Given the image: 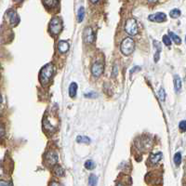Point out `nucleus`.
<instances>
[{"mask_svg": "<svg viewBox=\"0 0 186 186\" xmlns=\"http://www.w3.org/2000/svg\"><path fill=\"white\" fill-rule=\"evenodd\" d=\"M53 73H54V67L52 64L48 63V64L45 65L40 71V75H39L40 82L42 84H47L50 80V78L52 77Z\"/></svg>", "mask_w": 186, "mask_h": 186, "instance_id": "nucleus-1", "label": "nucleus"}, {"mask_svg": "<svg viewBox=\"0 0 186 186\" xmlns=\"http://www.w3.org/2000/svg\"><path fill=\"white\" fill-rule=\"evenodd\" d=\"M134 47L135 44L132 38H125L121 43V52L126 56H129L134 51Z\"/></svg>", "mask_w": 186, "mask_h": 186, "instance_id": "nucleus-2", "label": "nucleus"}, {"mask_svg": "<svg viewBox=\"0 0 186 186\" xmlns=\"http://www.w3.org/2000/svg\"><path fill=\"white\" fill-rule=\"evenodd\" d=\"M125 31L130 35H135L138 34V25L134 19H129L126 22Z\"/></svg>", "mask_w": 186, "mask_h": 186, "instance_id": "nucleus-3", "label": "nucleus"}, {"mask_svg": "<svg viewBox=\"0 0 186 186\" xmlns=\"http://www.w3.org/2000/svg\"><path fill=\"white\" fill-rule=\"evenodd\" d=\"M63 28V24H62V21L58 17H54L50 23V30L51 32V34L53 35H58L62 31Z\"/></svg>", "mask_w": 186, "mask_h": 186, "instance_id": "nucleus-4", "label": "nucleus"}, {"mask_svg": "<svg viewBox=\"0 0 186 186\" xmlns=\"http://www.w3.org/2000/svg\"><path fill=\"white\" fill-rule=\"evenodd\" d=\"M7 16H8L9 23H11L12 25H16L20 22V18H19L17 12L15 11H13V9H8V12H7Z\"/></svg>", "mask_w": 186, "mask_h": 186, "instance_id": "nucleus-5", "label": "nucleus"}, {"mask_svg": "<svg viewBox=\"0 0 186 186\" xmlns=\"http://www.w3.org/2000/svg\"><path fill=\"white\" fill-rule=\"evenodd\" d=\"M103 70H104V67H103V64L101 63H96L92 65L91 67V73L94 76L96 77H99L101 75H102L103 73Z\"/></svg>", "mask_w": 186, "mask_h": 186, "instance_id": "nucleus-6", "label": "nucleus"}, {"mask_svg": "<svg viewBox=\"0 0 186 186\" xmlns=\"http://www.w3.org/2000/svg\"><path fill=\"white\" fill-rule=\"evenodd\" d=\"M148 19L150 20L151 22H156V23H162L164 21H166V14L163 12H157V13H154L152 14L148 17Z\"/></svg>", "mask_w": 186, "mask_h": 186, "instance_id": "nucleus-7", "label": "nucleus"}, {"mask_svg": "<svg viewBox=\"0 0 186 186\" xmlns=\"http://www.w3.org/2000/svg\"><path fill=\"white\" fill-rule=\"evenodd\" d=\"M84 39L87 43H92L94 41V34L91 28H86L84 31Z\"/></svg>", "mask_w": 186, "mask_h": 186, "instance_id": "nucleus-8", "label": "nucleus"}, {"mask_svg": "<svg viewBox=\"0 0 186 186\" xmlns=\"http://www.w3.org/2000/svg\"><path fill=\"white\" fill-rule=\"evenodd\" d=\"M46 160L50 165H55L58 161V155L55 152H48L46 154Z\"/></svg>", "mask_w": 186, "mask_h": 186, "instance_id": "nucleus-9", "label": "nucleus"}, {"mask_svg": "<svg viewBox=\"0 0 186 186\" xmlns=\"http://www.w3.org/2000/svg\"><path fill=\"white\" fill-rule=\"evenodd\" d=\"M58 50L62 53L67 52L68 50H69V43H68L67 41H64V40L60 41L58 43Z\"/></svg>", "mask_w": 186, "mask_h": 186, "instance_id": "nucleus-10", "label": "nucleus"}, {"mask_svg": "<svg viewBox=\"0 0 186 186\" xmlns=\"http://www.w3.org/2000/svg\"><path fill=\"white\" fill-rule=\"evenodd\" d=\"M162 158V153H157V154H152L151 157H150V162L152 164H156L158 163Z\"/></svg>", "mask_w": 186, "mask_h": 186, "instance_id": "nucleus-11", "label": "nucleus"}, {"mask_svg": "<svg viewBox=\"0 0 186 186\" xmlns=\"http://www.w3.org/2000/svg\"><path fill=\"white\" fill-rule=\"evenodd\" d=\"M174 86H175V90L176 92H179L181 89V80L178 75H175L174 78Z\"/></svg>", "mask_w": 186, "mask_h": 186, "instance_id": "nucleus-12", "label": "nucleus"}, {"mask_svg": "<svg viewBox=\"0 0 186 186\" xmlns=\"http://www.w3.org/2000/svg\"><path fill=\"white\" fill-rule=\"evenodd\" d=\"M154 47H157V50H156L155 55H154V62L156 63L159 60V55H160V51H161V45L157 41H154Z\"/></svg>", "mask_w": 186, "mask_h": 186, "instance_id": "nucleus-13", "label": "nucleus"}, {"mask_svg": "<svg viewBox=\"0 0 186 186\" xmlns=\"http://www.w3.org/2000/svg\"><path fill=\"white\" fill-rule=\"evenodd\" d=\"M76 91H77V85L76 83H72L69 87V95L71 98L75 97L76 95Z\"/></svg>", "mask_w": 186, "mask_h": 186, "instance_id": "nucleus-14", "label": "nucleus"}, {"mask_svg": "<svg viewBox=\"0 0 186 186\" xmlns=\"http://www.w3.org/2000/svg\"><path fill=\"white\" fill-rule=\"evenodd\" d=\"M76 142L79 143H86V144H90V139L87 136H78L76 138Z\"/></svg>", "mask_w": 186, "mask_h": 186, "instance_id": "nucleus-15", "label": "nucleus"}, {"mask_svg": "<svg viewBox=\"0 0 186 186\" xmlns=\"http://www.w3.org/2000/svg\"><path fill=\"white\" fill-rule=\"evenodd\" d=\"M84 17H85V8H84L83 7H80L79 11H78V13H77L78 22L81 23L83 20H84Z\"/></svg>", "mask_w": 186, "mask_h": 186, "instance_id": "nucleus-16", "label": "nucleus"}, {"mask_svg": "<svg viewBox=\"0 0 186 186\" xmlns=\"http://www.w3.org/2000/svg\"><path fill=\"white\" fill-rule=\"evenodd\" d=\"M97 181H98V179L95 175H90V178H89V185L90 186H96L97 185Z\"/></svg>", "mask_w": 186, "mask_h": 186, "instance_id": "nucleus-17", "label": "nucleus"}, {"mask_svg": "<svg viewBox=\"0 0 186 186\" xmlns=\"http://www.w3.org/2000/svg\"><path fill=\"white\" fill-rule=\"evenodd\" d=\"M181 162V153H176L174 155V163L176 166H179Z\"/></svg>", "mask_w": 186, "mask_h": 186, "instance_id": "nucleus-18", "label": "nucleus"}, {"mask_svg": "<svg viewBox=\"0 0 186 186\" xmlns=\"http://www.w3.org/2000/svg\"><path fill=\"white\" fill-rule=\"evenodd\" d=\"M169 35H170V37L173 39V40H174V42L176 43V44H181V38L177 35H176V34H174L173 32H169Z\"/></svg>", "mask_w": 186, "mask_h": 186, "instance_id": "nucleus-19", "label": "nucleus"}, {"mask_svg": "<svg viewBox=\"0 0 186 186\" xmlns=\"http://www.w3.org/2000/svg\"><path fill=\"white\" fill-rule=\"evenodd\" d=\"M54 172H55V174H56L57 176H59V177H60V176H63V173H64L63 168L60 167V166H59V165H57L56 167L54 168Z\"/></svg>", "mask_w": 186, "mask_h": 186, "instance_id": "nucleus-20", "label": "nucleus"}, {"mask_svg": "<svg viewBox=\"0 0 186 186\" xmlns=\"http://www.w3.org/2000/svg\"><path fill=\"white\" fill-rule=\"evenodd\" d=\"M85 168H86L87 169H89V170H91V169H93L95 168V164H94V162L91 161V160H87V161L85 163Z\"/></svg>", "mask_w": 186, "mask_h": 186, "instance_id": "nucleus-21", "label": "nucleus"}, {"mask_svg": "<svg viewBox=\"0 0 186 186\" xmlns=\"http://www.w3.org/2000/svg\"><path fill=\"white\" fill-rule=\"evenodd\" d=\"M169 15H170V17L171 18H178L180 15H181V11H179L178 8H174V9H172V11L169 12Z\"/></svg>", "mask_w": 186, "mask_h": 186, "instance_id": "nucleus-22", "label": "nucleus"}, {"mask_svg": "<svg viewBox=\"0 0 186 186\" xmlns=\"http://www.w3.org/2000/svg\"><path fill=\"white\" fill-rule=\"evenodd\" d=\"M163 42L167 47H169L171 45V39H170V37H169V35H165L163 36Z\"/></svg>", "mask_w": 186, "mask_h": 186, "instance_id": "nucleus-23", "label": "nucleus"}, {"mask_svg": "<svg viewBox=\"0 0 186 186\" xmlns=\"http://www.w3.org/2000/svg\"><path fill=\"white\" fill-rule=\"evenodd\" d=\"M45 5H47V6H48L50 8H53L54 6H57L58 4H59V2L58 1H54V0H52V1H45V2H43Z\"/></svg>", "mask_w": 186, "mask_h": 186, "instance_id": "nucleus-24", "label": "nucleus"}, {"mask_svg": "<svg viewBox=\"0 0 186 186\" xmlns=\"http://www.w3.org/2000/svg\"><path fill=\"white\" fill-rule=\"evenodd\" d=\"M158 95H159V98H160V100H161L162 102L165 101V96H166V94H165L164 89H160V90H159V92H158Z\"/></svg>", "mask_w": 186, "mask_h": 186, "instance_id": "nucleus-25", "label": "nucleus"}, {"mask_svg": "<svg viewBox=\"0 0 186 186\" xmlns=\"http://www.w3.org/2000/svg\"><path fill=\"white\" fill-rule=\"evenodd\" d=\"M85 97L86 98H91V99H93V98H96L97 97V94L93 91H90V93H86L85 94Z\"/></svg>", "mask_w": 186, "mask_h": 186, "instance_id": "nucleus-26", "label": "nucleus"}, {"mask_svg": "<svg viewBox=\"0 0 186 186\" xmlns=\"http://www.w3.org/2000/svg\"><path fill=\"white\" fill-rule=\"evenodd\" d=\"M180 129L181 130V131H185V130H186V122L184 120L180 123Z\"/></svg>", "mask_w": 186, "mask_h": 186, "instance_id": "nucleus-27", "label": "nucleus"}, {"mask_svg": "<svg viewBox=\"0 0 186 186\" xmlns=\"http://www.w3.org/2000/svg\"><path fill=\"white\" fill-rule=\"evenodd\" d=\"M0 186H12V184L5 181H0Z\"/></svg>", "mask_w": 186, "mask_h": 186, "instance_id": "nucleus-28", "label": "nucleus"}, {"mask_svg": "<svg viewBox=\"0 0 186 186\" xmlns=\"http://www.w3.org/2000/svg\"><path fill=\"white\" fill-rule=\"evenodd\" d=\"M5 135V129L3 126H0V138Z\"/></svg>", "mask_w": 186, "mask_h": 186, "instance_id": "nucleus-29", "label": "nucleus"}, {"mask_svg": "<svg viewBox=\"0 0 186 186\" xmlns=\"http://www.w3.org/2000/svg\"><path fill=\"white\" fill-rule=\"evenodd\" d=\"M50 186H62V185L60 183H58L57 181H52Z\"/></svg>", "mask_w": 186, "mask_h": 186, "instance_id": "nucleus-30", "label": "nucleus"}, {"mask_svg": "<svg viewBox=\"0 0 186 186\" xmlns=\"http://www.w3.org/2000/svg\"><path fill=\"white\" fill-rule=\"evenodd\" d=\"M137 70H140V67H139V66H136V68H133V69H131L130 74L132 75V74H133V72H136Z\"/></svg>", "mask_w": 186, "mask_h": 186, "instance_id": "nucleus-31", "label": "nucleus"}, {"mask_svg": "<svg viewBox=\"0 0 186 186\" xmlns=\"http://www.w3.org/2000/svg\"><path fill=\"white\" fill-rule=\"evenodd\" d=\"M2 102V97H1V94H0V103Z\"/></svg>", "mask_w": 186, "mask_h": 186, "instance_id": "nucleus-32", "label": "nucleus"}, {"mask_svg": "<svg viewBox=\"0 0 186 186\" xmlns=\"http://www.w3.org/2000/svg\"><path fill=\"white\" fill-rule=\"evenodd\" d=\"M117 186H123V185H122V184L120 183V184H117Z\"/></svg>", "mask_w": 186, "mask_h": 186, "instance_id": "nucleus-33", "label": "nucleus"}]
</instances>
